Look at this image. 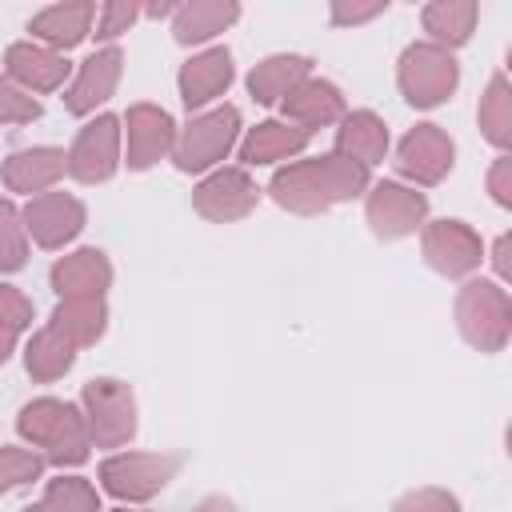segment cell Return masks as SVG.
Here are the masks:
<instances>
[{"label": "cell", "instance_id": "obj_1", "mask_svg": "<svg viewBox=\"0 0 512 512\" xmlns=\"http://www.w3.org/2000/svg\"><path fill=\"white\" fill-rule=\"evenodd\" d=\"M372 172L340 152H320V156H300L288 160L272 172L268 180V200L292 216H324L340 204H352L368 192Z\"/></svg>", "mask_w": 512, "mask_h": 512}, {"label": "cell", "instance_id": "obj_2", "mask_svg": "<svg viewBox=\"0 0 512 512\" xmlns=\"http://www.w3.org/2000/svg\"><path fill=\"white\" fill-rule=\"evenodd\" d=\"M16 436L60 472H72L88 464L92 456V436H88L80 404L60 400V396H32L28 404H20Z\"/></svg>", "mask_w": 512, "mask_h": 512}, {"label": "cell", "instance_id": "obj_3", "mask_svg": "<svg viewBox=\"0 0 512 512\" xmlns=\"http://www.w3.org/2000/svg\"><path fill=\"white\" fill-rule=\"evenodd\" d=\"M452 320L472 352L496 356L512 340V296L492 276H468L452 296Z\"/></svg>", "mask_w": 512, "mask_h": 512}, {"label": "cell", "instance_id": "obj_4", "mask_svg": "<svg viewBox=\"0 0 512 512\" xmlns=\"http://www.w3.org/2000/svg\"><path fill=\"white\" fill-rule=\"evenodd\" d=\"M240 136H244V116H240L236 104L224 100V104H212L204 112H192L176 132L172 164L184 176H204L236 152Z\"/></svg>", "mask_w": 512, "mask_h": 512}, {"label": "cell", "instance_id": "obj_5", "mask_svg": "<svg viewBox=\"0 0 512 512\" xmlns=\"http://www.w3.org/2000/svg\"><path fill=\"white\" fill-rule=\"evenodd\" d=\"M76 404L84 412L92 448L120 452V448H128L136 440V432H140V404H136V392H132L128 380H120V376H92L80 388Z\"/></svg>", "mask_w": 512, "mask_h": 512}, {"label": "cell", "instance_id": "obj_6", "mask_svg": "<svg viewBox=\"0 0 512 512\" xmlns=\"http://www.w3.org/2000/svg\"><path fill=\"white\" fill-rule=\"evenodd\" d=\"M180 472V456L176 452H136V448H120L108 452L96 468L100 492H108L116 504H132L144 508L148 500H156Z\"/></svg>", "mask_w": 512, "mask_h": 512}, {"label": "cell", "instance_id": "obj_7", "mask_svg": "<svg viewBox=\"0 0 512 512\" xmlns=\"http://www.w3.org/2000/svg\"><path fill=\"white\" fill-rule=\"evenodd\" d=\"M396 88L404 96V104H412L416 112H432L440 104H448L460 88V60L448 48H436L428 40H412L404 44L400 60H396Z\"/></svg>", "mask_w": 512, "mask_h": 512}, {"label": "cell", "instance_id": "obj_8", "mask_svg": "<svg viewBox=\"0 0 512 512\" xmlns=\"http://www.w3.org/2000/svg\"><path fill=\"white\" fill-rule=\"evenodd\" d=\"M124 168V136L116 112H96L80 124L72 144L64 148V172L76 184H108Z\"/></svg>", "mask_w": 512, "mask_h": 512}, {"label": "cell", "instance_id": "obj_9", "mask_svg": "<svg viewBox=\"0 0 512 512\" xmlns=\"http://www.w3.org/2000/svg\"><path fill=\"white\" fill-rule=\"evenodd\" d=\"M364 200V224L376 240L384 244H396V240H408L416 236L424 224H428V192L388 176V180H372L368 192L360 196Z\"/></svg>", "mask_w": 512, "mask_h": 512}, {"label": "cell", "instance_id": "obj_10", "mask_svg": "<svg viewBox=\"0 0 512 512\" xmlns=\"http://www.w3.org/2000/svg\"><path fill=\"white\" fill-rule=\"evenodd\" d=\"M392 164H396V180L412 184V188H436L452 176L456 168V140L448 136L444 124L436 120H420L412 124L400 140H396V152H392Z\"/></svg>", "mask_w": 512, "mask_h": 512}, {"label": "cell", "instance_id": "obj_11", "mask_svg": "<svg viewBox=\"0 0 512 512\" xmlns=\"http://www.w3.org/2000/svg\"><path fill=\"white\" fill-rule=\"evenodd\" d=\"M416 236H420L424 264L444 280H468L484 264V240L468 220L440 216V220H428Z\"/></svg>", "mask_w": 512, "mask_h": 512}, {"label": "cell", "instance_id": "obj_12", "mask_svg": "<svg viewBox=\"0 0 512 512\" xmlns=\"http://www.w3.org/2000/svg\"><path fill=\"white\" fill-rule=\"evenodd\" d=\"M260 196H264V188L252 180L248 168L220 164L192 184V212L204 216L208 224H236L256 212Z\"/></svg>", "mask_w": 512, "mask_h": 512}, {"label": "cell", "instance_id": "obj_13", "mask_svg": "<svg viewBox=\"0 0 512 512\" xmlns=\"http://www.w3.org/2000/svg\"><path fill=\"white\" fill-rule=\"evenodd\" d=\"M176 116L152 100H136L128 104V112L120 116V136H124V168L128 172H148L160 160H172L176 148Z\"/></svg>", "mask_w": 512, "mask_h": 512}, {"label": "cell", "instance_id": "obj_14", "mask_svg": "<svg viewBox=\"0 0 512 512\" xmlns=\"http://www.w3.org/2000/svg\"><path fill=\"white\" fill-rule=\"evenodd\" d=\"M20 216H24V228H28V240L44 252H64L88 224V204L64 188H52V192H40L32 200L20 204Z\"/></svg>", "mask_w": 512, "mask_h": 512}, {"label": "cell", "instance_id": "obj_15", "mask_svg": "<svg viewBox=\"0 0 512 512\" xmlns=\"http://www.w3.org/2000/svg\"><path fill=\"white\" fill-rule=\"evenodd\" d=\"M232 84H236V60H232L228 44L196 48L176 72V92H180V104L188 108V116L204 112L212 104H224Z\"/></svg>", "mask_w": 512, "mask_h": 512}, {"label": "cell", "instance_id": "obj_16", "mask_svg": "<svg viewBox=\"0 0 512 512\" xmlns=\"http://www.w3.org/2000/svg\"><path fill=\"white\" fill-rule=\"evenodd\" d=\"M120 76H124V48L120 44H104L96 52H88L76 68H72V80L64 88V108L80 120L104 112V104L116 96L120 88Z\"/></svg>", "mask_w": 512, "mask_h": 512}, {"label": "cell", "instance_id": "obj_17", "mask_svg": "<svg viewBox=\"0 0 512 512\" xmlns=\"http://www.w3.org/2000/svg\"><path fill=\"white\" fill-rule=\"evenodd\" d=\"M72 60L48 44H36V40H12L4 48V76L12 84H20L28 96H52V92H64L68 80H72Z\"/></svg>", "mask_w": 512, "mask_h": 512}, {"label": "cell", "instance_id": "obj_18", "mask_svg": "<svg viewBox=\"0 0 512 512\" xmlns=\"http://www.w3.org/2000/svg\"><path fill=\"white\" fill-rule=\"evenodd\" d=\"M112 280H116V268H112L108 252L92 248V244L68 248L48 268V288L56 292V300H72V296H104L108 300Z\"/></svg>", "mask_w": 512, "mask_h": 512}, {"label": "cell", "instance_id": "obj_19", "mask_svg": "<svg viewBox=\"0 0 512 512\" xmlns=\"http://www.w3.org/2000/svg\"><path fill=\"white\" fill-rule=\"evenodd\" d=\"M64 148L56 144H28V148H16L0 160V180L8 188V196H40V192H52L60 180H64Z\"/></svg>", "mask_w": 512, "mask_h": 512}, {"label": "cell", "instance_id": "obj_20", "mask_svg": "<svg viewBox=\"0 0 512 512\" xmlns=\"http://www.w3.org/2000/svg\"><path fill=\"white\" fill-rule=\"evenodd\" d=\"M312 144V132L288 124V120H260L252 128H244L236 156L240 168H280L288 160H300Z\"/></svg>", "mask_w": 512, "mask_h": 512}, {"label": "cell", "instance_id": "obj_21", "mask_svg": "<svg viewBox=\"0 0 512 512\" xmlns=\"http://www.w3.org/2000/svg\"><path fill=\"white\" fill-rule=\"evenodd\" d=\"M280 120H288V124H296V128H304V132H320V128H336V120L348 112V100H344V88L336 84V80H328V76H308V80H300L288 96H284V104H280Z\"/></svg>", "mask_w": 512, "mask_h": 512}, {"label": "cell", "instance_id": "obj_22", "mask_svg": "<svg viewBox=\"0 0 512 512\" xmlns=\"http://www.w3.org/2000/svg\"><path fill=\"white\" fill-rule=\"evenodd\" d=\"M332 152L364 164L368 172L380 168L392 152V136H388V124L380 112L372 108H348L340 120H336V136H332Z\"/></svg>", "mask_w": 512, "mask_h": 512}, {"label": "cell", "instance_id": "obj_23", "mask_svg": "<svg viewBox=\"0 0 512 512\" xmlns=\"http://www.w3.org/2000/svg\"><path fill=\"white\" fill-rule=\"evenodd\" d=\"M92 24H96V4L92 0H60V4L40 8L28 20V40L48 44V48L68 56L72 48H80L92 36Z\"/></svg>", "mask_w": 512, "mask_h": 512}, {"label": "cell", "instance_id": "obj_24", "mask_svg": "<svg viewBox=\"0 0 512 512\" xmlns=\"http://www.w3.org/2000/svg\"><path fill=\"white\" fill-rule=\"evenodd\" d=\"M244 16L240 0H184L172 12V40L180 48H208Z\"/></svg>", "mask_w": 512, "mask_h": 512}, {"label": "cell", "instance_id": "obj_25", "mask_svg": "<svg viewBox=\"0 0 512 512\" xmlns=\"http://www.w3.org/2000/svg\"><path fill=\"white\" fill-rule=\"evenodd\" d=\"M308 76H312V56H304V52H272V56L252 64L244 84H248V96L260 108H280L284 96Z\"/></svg>", "mask_w": 512, "mask_h": 512}, {"label": "cell", "instance_id": "obj_26", "mask_svg": "<svg viewBox=\"0 0 512 512\" xmlns=\"http://www.w3.org/2000/svg\"><path fill=\"white\" fill-rule=\"evenodd\" d=\"M480 24V4L476 0H432L420 8V28H424V40L436 44V48H464L472 40Z\"/></svg>", "mask_w": 512, "mask_h": 512}, {"label": "cell", "instance_id": "obj_27", "mask_svg": "<svg viewBox=\"0 0 512 512\" xmlns=\"http://www.w3.org/2000/svg\"><path fill=\"white\" fill-rule=\"evenodd\" d=\"M48 328H56L68 344H76L80 352L100 344L108 332V300L104 296H72V300H56V308L48 312Z\"/></svg>", "mask_w": 512, "mask_h": 512}, {"label": "cell", "instance_id": "obj_28", "mask_svg": "<svg viewBox=\"0 0 512 512\" xmlns=\"http://www.w3.org/2000/svg\"><path fill=\"white\" fill-rule=\"evenodd\" d=\"M76 356H80V348L68 344V340H64L56 328H48V324L36 328V332H28L24 352H20L24 372H28V380H36V384H56V380H64V376L72 372Z\"/></svg>", "mask_w": 512, "mask_h": 512}, {"label": "cell", "instance_id": "obj_29", "mask_svg": "<svg viewBox=\"0 0 512 512\" xmlns=\"http://www.w3.org/2000/svg\"><path fill=\"white\" fill-rule=\"evenodd\" d=\"M476 124H480V136L496 148V156L512 148V84L504 72L488 76L480 104H476Z\"/></svg>", "mask_w": 512, "mask_h": 512}, {"label": "cell", "instance_id": "obj_30", "mask_svg": "<svg viewBox=\"0 0 512 512\" xmlns=\"http://www.w3.org/2000/svg\"><path fill=\"white\" fill-rule=\"evenodd\" d=\"M40 500L52 512H104L100 488L88 476H80V472H56L52 480H44Z\"/></svg>", "mask_w": 512, "mask_h": 512}, {"label": "cell", "instance_id": "obj_31", "mask_svg": "<svg viewBox=\"0 0 512 512\" xmlns=\"http://www.w3.org/2000/svg\"><path fill=\"white\" fill-rule=\"evenodd\" d=\"M28 252H32V240H28L20 204L12 196H0V276L20 272L28 264Z\"/></svg>", "mask_w": 512, "mask_h": 512}, {"label": "cell", "instance_id": "obj_32", "mask_svg": "<svg viewBox=\"0 0 512 512\" xmlns=\"http://www.w3.org/2000/svg\"><path fill=\"white\" fill-rule=\"evenodd\" d=\"M44 468H48V460L36 448H28V444H0V496L32 488L36 480H44Z\"/></svg>", "mask_w": 512, "mask_h": 512}, {"label": "cell", "instance_id": "obj_33", "mask_svg": "<svg viewBox=\"0 0 512 512\" xmlns=\"http://www.w3.org/2000/svg\"><path fill=\"white\" fill-rule=\"evenodd\" d=\"M136 20H140V4H132V0H104V4L96 8L92 36H96L100 48H104V44H116L124 32L136 28Z\"/></svg>", "mask_w": 512, "mask_h": 512}, {"label": "cell", "instance_id": "obj_34", "mask_svg": "<svg viewBox=\"0 0 512 512\" xmlns=\"http://www.w3.org/2000/svg\"><path fill=\"white\" fill-rule=\"evenodd\" d=\"M32 320H36V304L24 288L0 280V328L12 332V336H24L32 332Z\"/></svg>", "mask_w": 512, "mask_h": 512}, {"label": "cell", "instance_id": "obj_35", "mask_svg": "<svg viewBox=\"0 0 512 512\" xmlns=\"http://www.w3.org/2000/svg\"><path fill=\"white\" fill-rule=\"evenodd\" d=\"M392 512H464L460 508V496L440 488V484H420V488H408L392 500Z\"/></svg>", "mask_w": 512, "mask_h": 512}, {"label": "cell", "instance_id": "obj_36", "mask_svg": "<svg viewBox=\"0 0 512 512\" xmlns=\"http://www.w3.org/2000/svg\"><path fill=\"white\" fill-rule=\"evenodd\" d=\"M40 116H44V104L36 96H28L20 84H12L0 72V128H8V124H32Z\"/></svg>", "mask_w": 512, "mask_h": 512}, {"label": "cell", "instance_id": "obj_37", "mask_svg": "<svg viewBox=\"0 0 512 512\" xmlns=\"http://www.w3.org/2000/svg\"><path fill=\"white\" fill-rule=\"evenodd\" d=\"M388 12V0H332L328 4V24L332 28H360L372 24Z\"/></svg>", "mask_w": 512, "mask_h": 512}, {"label": "cell", "instance_id": "obj_38", "mask_svg": "<svg viewBox=\"0 0 512 512\" xmlns=\"http://www.w3.org/2000/svg\"><path fill=\"white\" fill-rule=\"evenodd\" d=\"M484 188H488V196H492L496 208H504V212L512 208V156H508V152H500V156L488 164Z\"/></svg>", "mask_w": 512, "mask_h": 512}, {"label": "cell", "instance_id": "obj_39", "mask_svg": "<svg viewBox=\"0 0 512 512\" xmlns=\"http://www.w3.org/2000/svg\"><path fill=\"white\" fill-rule=\"evenodd\" d=\"M508 252H512V236H508V232H500V236L492 240V248H484V264H492V280L504 284V288H508V276H512Z\"/></svg>", "mask_w": 512, "mask_h": 512}, {"label": "cell", "instance_id": "obj_40", "mask_svg": "<svg viewBox=\"0 0 512 512\" xmlns=\"http://www.w3.org/2000/svg\"><path fill=\"white\" fill-rule=\"evenodd\" d=\"M188 512H236V504L228 496H204L200 504H192Z\"/></svg>", "mask_w": 512, "mask_h": 512}, {"label": "cell", "instance_id": "obj_41", "mask_svg": "<svg viewBox=\"0 0 512 512\" xmlns=\"http://www.w3.org/2000/svg\"><path fill=\"white\" fill-rule=\"evenodd\" d=\"M172 12H176L172 0H168V4H148V8H140V16H148V20H172Z\"/></svg>", "mask_w": 512, "mask_h": 512}, {"label": "cell", "instance_id": "obj_42", "mask_svg": "<svg viewBox=\"0 0 512 512\" xmlns=\"http://www.w3.org/2000/svg\"><path fill=\"white\" fill-rule=\"evenodd\" d=\"M16 340H20V336H12V332H4V328H0V368L16 356Z\"/></svg>", "mask_w": 512, "mask_h": 512}, {"label": "cell", "instance_id": "obj_43", "mask_svg": "<svg viewBox=\"0 0 512 512\" xmlns=\"http://www.w3.org/2000/svg\"><path fill=\"white\" fill-rule=\"evenodd\" d=\"M20 512H52V508H48V504H44V500H36V504H24V508H20Z\"/></svg>", "mask_w": 512, "mask_h": 512}, {"label": "cell", "instance_id": "obj_44", "mask_svg": "<svg viewBox=\"0 0 512 512\" xmlns=\"http://www.w3.org/2000/svg\"><path fill=\"white\" fill-rule=\"evenodd\" d=\"M112 512H144V508H132V504H120V508H112Z\"/></svg>", "mask_w": 512, "mask_h": 512}]
</instances>
